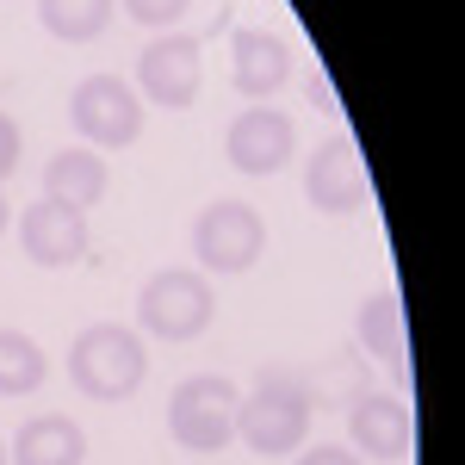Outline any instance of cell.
<instances>
[{
	"instance_id": "cell-1",
	"label": "cell",
	"mask_w": 465,
	"mask_h": 465,
	"mask_svg": "<svg viewBox=\"0 0 465 465\" xmlns=\"http://www.w3.org/2000/svg\"><path fill=\"white\" fill-rule=\"evenodd\" d=\"M236 434L261 460H280L292 447H304V434H311V385L298 372H286V366H261L254 391L236 403Z\"/></svg>"
},
{
	"instance_id": "cell-2",
	"label": "cell",
	"mask_w": 465,
	"mask_h": 465,
	"mask_svg": "<svg viewBox=\"0 0 465 465\" xmlns=\"http://www.w3.org/2000/svg\"><path fill=\"white\" fill-rule=\"evenodd\" d=\"M69 379H74V391H81V397H94V403H118V397H131L149 379V354H143V341H137L124 322H94V329L74 335Z\"/></svg>"
},
{
	"instance_id": "cell-3",
	"label": "cell",
	"mask_w": 465,
	"mask_h": 465,
	"mask_svg": "<svg viewBox=\"0 0 465 465\" xmlns=\"http://www.w3.org/2000/svg\"><path fill=\"white\" fill-rule=\"evenodd\" d=\"M212 317H217V298L205 286V273H193V267H162L137 292V322L155 341H199L212 329Z\"/></svg>"
},
{
	"instance_id": "cell-4",
	"label": "cell",
	"mask_w": 465,
	"mask_h": 465,
	"mask_svg": "<svg viewBox=\"0 0 465 465\" xmlns=\"http://www.w3.org/2000/svg\"><path fill=\"white\" fill-rule=\"evenodd\" d=\"M236 403H242V391L223 372H193L168 397V434L186 453H217L236 434Z\"/></svg>"
},
{
	"instance_id": "cell-5",
	"label": "cell",
	"mask_w": 465,
	"mask_h": 465,
	"mask_svg": "<svg viewBox=\"0 0 465 465\" xmlns=\"http://www.w3.org/2000/svg\"><path fill=\"white\" fill-rule=\"evenodd\" d=\"M261 249H267V223L242 199H217L193 223V254L212 273H249L254 261H261Z\"/></svg>"
},
{
	"instance_id": "cell-6",
	"label": "cell",
	"mask_w": 465,
	"mask_h": 465,
	"mask_svg": "<svg viewBox=\"0 0 465 465\" xmlns=\"http://www.w3.org/2000/svg\"><path fill=\"white\" fill-rule=\"evenodd\" d=\"M205 87V44L193 32H162L137 56V100H155L168 112H186Z\"/></svg>"
},
{
	"instance_id": "cell-7",
	"label": "cell",
	"mask_w": 465,
	"mask_h": 465,
	"mask_svg": "<svg viewBox=\"0 0 465 465\" xmlns=\"http://www.w3.org/2000/svg\"><path fill=\"white\" fill-rule=\"evenodd\" d=\"M69 118L94 149H131L143 137V100L118 74H87L69 100Z\"/></svg>"
},
{
	"instance_id": "cell-8",
	"label": "cell",
	"mask_w": 465,
	"mask_h": 465,
	"mask_svg": "<svg viewBox=\"0 0 465 465\" xmlns=\"http://www.w3.org/2000/svg\"><path fill=\"white\" fill-rule=\"evenodd\" d=\"M304 199L317 205L322 217H341V212H360L372 199V180L360 168V155L348 137H322L311 168H304Z\"/></svg>"
},
{
	"instance_id": "cell-9",
	"label": "cell",
	"mask_w": 465,
	"mask_h": 465,
	"mask_svg": "<svg viewBox=\"0 0 465 465\" xmlns=\"http://www.w3.org/2000/svg\"><path fill=\"white\" fill-rule=\"evenodd\" d=\"M292 143H298V131H292V118L280 106H249L242 118H230V131H223V155H230V168H242V174H273V168H286Z\"/></svg>"
},
{
	"instance_id": "cell-10",
	"label": "cell",
	"mask_w": 465,
	"mask_h": 465,
	"mask_svg": "<svg viewBox=\"0 0 465 465\" xmlns=\"http://www.w3.org/2000/svg\"><path fill=\"white\" fill-rule=\"evenodd\" d=\"M19 242L37 267H74L87 254V212L56 205V199H37L32 212L19 217Z\"/></svg>"
},
{
	"instance_id": "cell-11",
	"label": "cell",
	"mask_w": 465,
	"mask_h": 465,
	"mask_svg": "<svg viewBox=\"0 0 465 465\" xmlns=\"http://www.w3.org/2000/svg\"><path fill=\"white\" fill-rule=\"evenodd\" d=\"M348 429H354V453H366L379 465H397L410 453V410H403V397L360 391L354 410H348Z\"/></svg>"
},
{
	"instance_id": "cell-12",
	"label": "cell",
	"mask_w": 465,
	"mask_h": 465,
	"mask_svg": "<svg viewBox=\"0 0 465 465\" xmlns=\"http://www.w3.org/2000/svg\"><path fill=\"white\" fill-rule=\"evenodd\" d=\"M230 81H236V94L267 100V94H280L292 81V50L273 32H236V44H230Z\"/></svg>"
},
{
	"instance_id": "cell-13",
	"label": "cell",
	"mask_w": 465,
	"mask_h": 465,
	"mask_svg": "<svg viewBox=\"0 0 465 465\" xmlns=\"http://www.w3.org/2000/svg\"><path fill=\"white\" fill-rule=\"evenodd\" d=\"M44 199L74 205V212H94L106 199V162L94 149H56L50 168H44Z\"/></svg>"
},
{
	"instance_id": "cell-14",
	"label": "cell",
	"mask_w": 465,
	"mask_h": 465,
	"mask_svg": "<svg viewBox=\"0 0 465 465\" xmlns=\"http://www.w3.org/2000/svg\"><path fill=\"white\" fill-rule=\"evenodd\" d=\"M81 460H87V440L69 416H32L6 453V465H81Z\"/></svg>"
},
{
	"instance_id": "cell-15",
	"label": "cell",
	"mask_w": 465,
	"mask_h": 465,
	"mask_svg": "<svg viewBox=\"0 0 465 465\" xmlns=\"http://www.w3.org/2000/svg\"><path fill=\"white\" fill-rule=\"evenodd\" d=\"M360 341H366V354H379L385 360V366H391L397 379H403V372H410V366H403V304H397L391 292H372V298H366V304H360Z\"/></svg>"
},
{
	"instance_id": "cell-16",
	"label": "cell",
	"mask_w": 465,
	"mask_h": 465,
	"mask_svg": "<svg viewBox=\"0 0 465 465\" xmlns=\"http://www.w3.org/2000/svg\"><path fill=\"white\" fill-rule=\"evenodd\" d=\"M37 19L63 44H94L112 25V0H37Z\"/></svg>"
},
{
	"instance_id": "cell-17",
	"label": "cell",
	"mask_w": 465,
	"mask_h": 465,
	"mask_svg": "<svg viewBox=\"0 0 465 465\" xmlns=\"http://www.w3.org/2000/svg\"><path fill=\"white\" fill-rule=\"evenodd\" d=\"M44 348L19 329H0V397H25L44 385Z\"/></svg>"
},
{
	"instance_id": "cell-18",
	"label": "cell",
	"mask_w": 465,
	"mask_h": 465,
	"mask_svg": "<svg viewBox=\"0 0 465 465\" xmlns=\"http://www.w3.org/2000/svg\"><path fill=\"white\" fill-rule=\"evenodd\" d=\"M186 6H193V0H124V13H131L137 25H149V32L180 25V19H186Z\"/></svg>"
},
{
	"instance_id": "cell-19",
	"label": "cell",
	"mask_w": 465,
	"mask_h": 465,
	"mask_svg": "<svg viewBox=\"0 0 465 465\" xmlns=\"http://www.w3.org/2000/svg\"><path fill=\"white\" fill-rule=\"evenodd\" d=\"M13 168H19V124L0 112V180L13 174Z\"/></svg>"
},
{
	"instance_id": "cell-20",
	"label": "cell",
	"mask_w": 465,
	"mask_h": 465,
	"mask_svg": "<svg viewBox=\"0 0 465 465\" xmlns=\"http://www.w3.org/2000/svg\"><path fill=\"white\" fill-rule=\"evenodd\" d=\"M298 465H360V453L354 447H311Z\"/></svg>"
},
{
	"instance_id": "cell-21",
	"label": "cell",
	"mask_w": 465,
	"mask_h": 465,
	"mask_svg": "<svg viewBox=\"0 0 465 465\" xmlns=\"http://www.w3.org/2000/svg\"><path fill=\"white\" fill-rule=\"evenodd\" d=\"M6 223H13V212H6V193H0V230H6Z\"/></svg>"
},
{
	"instance_id": "cell-22",
	"label": "cell",
	"mask_w": 465,
	"mask_h": 465,
	"mask_svg": "<svg viewBox=\"0 0 465 465\" xmlns=\"http://www.w3.org/2000/svg\"><path fill=\"white\" fill-rule=\"evenodd\" d=\"M0 465H6V447H0Z\"/></svg>"
}]
</instances>
